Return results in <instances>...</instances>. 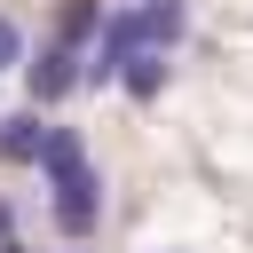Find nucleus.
Wrapping results in <instances>:
<instances>
[{
    "label": "nucleus",
    "instance_id": "nucleus-3",
    "mask_svg": "<svg viewBox=\"0 0 253 253\" xmlns=\"http://www.w3.org/2000/svg\"><path fill=\"white\" fill-rule=\"evenodd\" d=\"M40 150H47V119L40 111H8L0 119V158L8 166H40Z\"/></svg>",
    "mask_w": 253,
    "mask_h": 253
},
{
    "label": "nucleus",
    "instance_id": "nucleus-8",
    "mask_svg": "<svg viewBox=\"0 0 253 253\" xmlns=\"http://www.w3.org/2000/svg\"><path fill=\"white\" fill-rule=\"evenodd\" d=\"M0 253H32V245H16V237H0Z\"/></svg>",
    "mask_w": 253,
    "mask_h": 253
},
{
    "label": "nucleus",
    "instance_id": "nucleus-1",
    "mask_svg": "<svg viewBox=\"0 0 253 253\" xmlns=\"http://www.w3.org/2000/svg\"><path fill=\"white\" fill-rule=\"evenodd\" d=\"M40 166H47V213H55V229L79 245V237H95V221H103V182H95V166H87V142H79V126H47V150H40Z\"/></svg>",
    "mask_w": 253,
    "mask_h": 253
},
{
    "label": "nucleus",
    "instance_id": "nucleus-4",
    "mask_svg": "<svg viewBox=\"0 0 253 253\" xmlns=\"http://www.w3.org/2000/svg\"><path fill=\"white\" fill-rule=\"evenodd\" d=\"M166 79H174L166 47H134V55H126V71H119V87H126L134 103H158V95H166Z\"/></svg>",
    "mask_w": 253,
    "mask_h": 253
},
{
    "label": "nucleus",
    "instance_id": "nucleus-5",
    "mask_svg": "<svg viewBox=\"0 0 253 253\" xmlns=\"http://www.w3.org/2000/svg\"><path fill=\"white\" fill-rule=\"evenodd\" d=\"M103 24H111L103 0H63V8H55V40H63V47H87Z\"/></svg>",
    "mask_w": 253,
    "mask_h": 253
},
{
    "label": "nucleus",
    "instance_id": "nucleus-2",
    "mask_svg": "<svg viewBox=\"0 0 253 253\" xmlns=\"http://www.w3.org/2000/svg\"><path fill=\"white\" fill-rule=\"evenodd\" d=\"M24 79H32V103H63L71 87H87V63H79V47H63V40H47L32 63H24Z\"/></svg>",
    "mask_w": 253,
    "mask_h": 253
},
{
    "label": "nucleus",
    "instance_id": "nucleus-7",
    "mask_svg": "<svg viewBox=\"0 0 253 253\" xmlns=\"http://www.w3.org/2000/svg\"><path fill=\"white\" fill-rule=\"evenodd\" d=\"M0 237H16V206L8 198H0Z\"/></svg>",
    "mask_w": 253,
    "mask_h": 253
},
{
    "label": "nucleus",
    "instance_id": "nucleus-6",
    "mask_svg": "<svg viewBox=\"0 0 253 253\" xmlns=\"http://www.w3.org/2000/svg\"><path fill=\"white\" fill-rule=\"evenodd\" d=\"M32 55H24V32H16V16H0V71H24Z\"/></svg>",
    "mask_w": 253,
    "mask_h": 253
}]
</instances>
